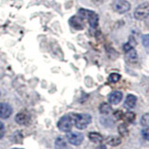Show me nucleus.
Here are the masks:
<instances>
[{"instance_id": "f257e3e1", "label": "nucleus", "mask_w": 149, "mask_h": 149, "mask_svg": "<svg viewBox=\"0 0 149 149\" xmlns=\"http://www.w3.org/2000/svg\"><path fill=\"white\" fill-rule=\"evenodd\" d=\"M74 116H76V114H69L62 116L57 123L58 129L63 132H70L74 125Z\"/></svg>"}, {"instance_id": "f03ea898", "label": "nucleus", "mask_w": 149, "mask_h": 149, "mask_svg": "<svg viewBox=\"0 0 149 149\" xmlns=\"http://www.w3.org/2000/svg\"><path fill=\"white\" fill-rule=\"evenodd\" d=\"M79 15L82 19H87L88 22L92 29H96L99 23V16L94 11L88 10V9H80L79 10Z\"/></svg>"}, {"instance_id": "7ed1b4c3", "label": "nucleus", "mask_w": 149, "mask_h": 149, "mask_svg": "<svg viewBox=\"0 0 149 149\" xmlns=\"http://www.w3.org/2000/svg\"><path fill=\"white\" fill-rule=\"evenodd\" d=\"M91 122V116L88 114H76L74 116V126L78 130L86 129Z\"/></svg>"}, {"instance_id": "20e7f679", "label": "nucleus", "mask_w": 149, "mask_h": 149, "mask_svg": "<svg viewBox=\"0 0 149 149\" xmlns=\"http://www.w3.org/2000/svg\"><path fill=\"white\" fill-rule=\"evenodd\" d=\"M124 51H125V58H126V61H127L128 63L134 64L138 62L137 51L135 50V49L133 48V47H132L129 43L124 46Z\"/></svg>"}, {"instance_id": "39448f33", "label": "nucleus", "mask_w": 149, "mask_h": 149, "mask_svg": "<svg viewBox=\"0 0 149 149\" xmlns=\"http://www.w3.org/2000/svg\"><path fill=\"white\" fill-rule=\"evenodd\" d=\"M133 16L136 20L142 21L149 16V4L148 3H143L136 8L134 10Z\"/></svg>"}, {"instance_id": "423d86ee", "label": "nucleus", "mask_w": 149, "mask_h": 149, "mask_svg": "<svg viewBox=\"0 0 149 149\" xmlns=\"http://www.w3.org/2000/svg\"><path fill=\"white\" fill-rule=\"evenodd\" d=\"M68 142L73 146H80L84 140V135L77 132H68L66 134Z\"/></svg>"}, {"instance_id": "0eeeda50", "label": "nucleus", "mask_w": 149, "mask_h": 149, "mask_svg": "<svg viewBox=\"0 0 149 149\" xmlns=\"http://www.w3.org/2000/svg\"><path fill=\"white\" fill-rule=\"evenodd\" d=\"M114 9L118 13H126L130 9V3L127 0H116L113 4Z\"/></svg>"}, {"instance_id": "6e6552de", "label": "nucleus", "mask_w": 149, "mask_h": 149, "mask_svg": "<svg viewBox=\"0 0 149 149\" xmlns=\"http://www.w3.org/2000/svg\"><path fill=\"white\" fill-rule=\"evenodd\" d=\"M31 116L27 111H22L15 116V121L19 125H26L30 122Z\"/></svg>"}, {"instance_id": "1a4fd4ad", "label": "nucleus", "mask_w": 149, "mask_h": 149, "mask_svg": "<svg viewBox=\"0 0 149 149\" xmlns=\"http://www.w3.org/2000/svg\"><path fill=\"white\" fill-rule=\"evenodd\" d=\"M122 99H123V93L119 91H115L113 92H111L108 96V102L112 105L118 104L122 101Z\"/></svg>"}, {"instance_id": "9d476101", "label": "nucleus", "mask_w": 149, "mask_h": 149, "mask_svg": "<svg viewBox=\"0 0 149 149\" xmlns=\"http://www.w3.org/2000/svg\"><path fill=\"white\" fill-rule=\"evenodd\" d=\"M12 107L6 102L0 104V118L6 119L8 118L12 114Z\"/></svg>"}, {"instance_id": "9b49d317", "label": "nucleus", "mask_w": 149, "mask_h": 149, "mask_svg": "<svg viewBox=\"0 0 149 149\" xmlns=\"http://www.w3.org/2000/svg\"><path fill=\"white\" fill-rule=\"evenodd\" d=\"M136 102H137V97L133 94H129L125 99L124 106L128 109H132L136 105Z\"/></svg>"}, {"instance_id": "f8f14e48", "label": "nucleus", "mask_w": 149, "mask_h": 149, "mask_svg": "<svg viewBox=\"0 0 149 149\" xmlns=\"http://www.w3.org/2000/svg\"><path fill=\"white\" fill-rule=\"evenodd\" d=\"M104 142L106 144H108V146H119V144L121 143V142H122V140H121V138L119 136H115V135H112V136H108L106 137Z\"/></svg>"}, {"instance_id": "ddd939ff", "label": "nucleus", "mask_w": 149, "mask_h": 149, "mask_svg": "<svg viewBox=\"0 0 149 149\" xmlns=\"http://www.w3.org/2000/svg\"><path fill=\"white\" fill-rule=\"evenodd\" d=\"M70 23L71 25L76 28L77 30H81L83 29V23H82V18L81 17H77V16H74L70 19Z\"/></svg>"}, {"instance_id": "4468645a", "label": "nucleus", "mask_w": 149, "mask_h": 149, "mask_svg": "<svg viewBox=\"0 0 149 149\" xmlns=\"http://www.w3.org/2000/svg\"><path fill=\"white\" fill-rule=\"evenodd\" d=\"M88 139H90L92 143H99L104 141V137H102V134H100L99 132H91L88 133Z\"/></svg>"}, {"instance_id": "2eb2a0df", "label": "nucleus", "mask_w": 149, "mask_h": 149, "mask_svg": "<svg viewBox=\"0 0 149 149\" xmlns=\"http://www.w3.org/2000/svg\"><path fill=\"white\" fill-rule=\"evenodd\" d=\"M100 113L102 115H109L112 112V106L110 104H107V102H102L100 107H99Z\"/></svg>"}, {"instance_id": "dca6fc26", "label": "nucleus", "mask_w": 149, "mask_h": 149, "mask_svg": "<svg viewBox=\"0 0 149 149\" xmlns=\"http://www.w3.org/2000/svg\"><path fill=\"white\" fill-rule=\"evenodd\" d=\"M67 143L65 139L63 137H58L55 140V149H66Z\"/></svg>"}, {"instance_id": "f3484780", "label": "nucleus", "mask_w": 149, "mask_h": 149, "mask_svg": "<svg viewBox=\"0 0 149 149\" xmlns=\"http://www.w3.org/2000/svg\"><path fill=\"white\" fill-rule=\"evenodd\" d=\"M118 133L120 134V136L122 137H126L128 136L129 134V129H128V126L126 123H122L118 126Z\"/></svg>"}, {"instance_id": "a211bd4d", "label": "nucleus", "mask_w": 149, "mask_h": 149, "mask_svg": "<svg viewBox=\"0 0 149 149\" xmlns=\"http://www.w3.org/2000/svg\"><path fill=\"white\" fill-rule=\"evenodd\" d=\"M135 116H135V114L133 113V112L129 111V112H127V113H125L123 115V118L122 119H124L127 123H132L133 121L135 120Z\"/></svg>"}, {"instance_id": "6ab92c4d", "label": "nucleus", "mask_w": 149, "mask_h": 149, "mask_svg": "<svg viewBox=\"0 0 149 149\" xmlns=\"http://www.w3.org/2000/svg\"><path fill=\"white\" fill-rule=\"evenodd\" d=\"M141 125L143 128L149 129V113L144 114L141 118Z\"/></svg>"}, {"instance_id": "aec40b11", "label": "nucleus", "mask_w": 149, "mask_h": 149, "mask_svg": "<svg viewBox=\"0 0 149 149\" xmlns=\"http://www.w3.org/2000/svg\"><path fill=\"white\" fill-rule=\"evenodd\" d=\"M121 78V76L118 73H112L110 74V76L108 77V81L110 83H116L120 80Z\"/></svg>"}, {"instance_id": "412c9836", "label": "nucleus", "mask_w": 149, "mask_h": 149, "mask_svg": "<svg viewBox=\"0 0 149 149\" xmlns=\"http://www.w3.org/2000/svg\"><path fill=\"white\" fill-rule=\"evenodd\" d=\"M123 115H124V113L122 111H119V110H116L115 113H114V116L116 118V119H122L123 118Z\"/></svg>"}, {"instance_id": "4be33fe9", "label": "nucleus", "mask_w": 149, "mask_h": 149, "mask_svg": "<svg viewBox=\"0 0 149 149\" xmlns=\"http://www.w3.org/2000/svg\"><path fill=\"white\" fill-rule=\"evenodd\" d=\"M5 132H6V129H5V125L3 122L0 121V140H1L4 135H5Z\"/></svg>"}, {"instance_id": "5701e85b", "label": "nucleus", "mask_w": 149, "mask_h": 149, "mask_svg": "<svg viewBox=\"0 0 149 149\" xmlns=\"http://www.w3.org/2000/svg\"><path fill=\"white\" fill-rule=\"evenodd\" d=\"M142 134H143V137L144 139L147 140V141H149V132H146V130H143Z\"/></svg>"}, {"instance_id": "b1692460", "label": "nucleus", "mask_w": 149, "mask_h": 149, "mask_svg": "<svg viewBox=\"0 0 149 149\" xmlns=\"http://www.w3.org/2000/svg\"><path fill=\"white\" fill-rule=\"evenodd\" d=\"M100 149H106V148H105V146H102V147H101Z\"/></svg>"}, {"instance_id": "393cba45", "label": "nucleus", "mask_w": 149, "mask_h": 149, "mask_svg": "<svg viewBox=\"0 0 149 149\" xmlns=\"http://www.w3.org/2000/svg\"><path fill=\"white\" fill-rule=\"evenodd\" d=\"M12 149H23V148H12Z\"/></svg>"}]
</instances>
